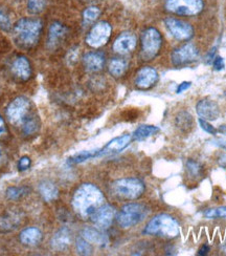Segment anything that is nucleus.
Wrapping results in <instances>:
<instances>
[{
    "instance_id": "1a4fd4ad",
    "label": "nucleus",
    "mask_w": 226,
    "mask_h": 256,
    "mask_svg": "<svg viewBox=\"0 0 226 256\" xmlns=\"http://www.w3.org/2000/svg\"><path fill=\"white\" fill-rule=\"evenodd\" d=\"M30 108V102L24 97H18L9 103L6 108V116L10 123L20 124L26 120Z\"/></svg>"
},
{
    "instance_id": "9b49d317",
    "label": "nucleus",
    "mask_w": 226,
    "mask_h": 256,
    "mask_svg": "<svg viewBox=\"0 0 226 256\" xmlns=\"http://www.w3.org/2000/svg\"><path fill=\"white\" fill-rule=\"evenodd\" d=\"M115 214V209L111 205H102L92 213L90 218L96 227L100 229H107L112 225Z\"/></svg>"
},
{
    "instance_id": "f3484780",
    "label": "nucleus",
    "mask_w": 226,
    "mask_h": 256,
    "mask_svg": "<svg viewBox=\"0 0 226 256\" xmlns=\"http://www.w3.org/2000/svg\"><path fill=\"white\" fill-rule=\"evenodd\" d=\"M84 66L88 72H99L104 68L105 56L100 52H91L86 54L83 58Z\"/></svg>"
},
{
    "instance_id": "79ce46f5",
    "label": "nucleus",
    "mask_w": 226,
    "mask_h": 256,
    "mask_svg": "<svg viewBox=\"0 0 226 256\" xmlns=\"http://www.w3.org/2000/svg\"><path fill=\"white\" fill-rule=\"evenodd\" d=\"M218 163H219V165H220L221 167H223V168L226 169V154H222V156L219 158Z\"/></svg>"
},
{
    "instance_id": "c03bdc74",
    "label": "nucleus",
    "mask_w": 226,
    "mask_h": 256,
    "mask_svg": "<svg viewBox=\"0 0 226 256\" xmlns=\"http://www.w3.org/2000/svg\"><path fill=\"white\" fill-rule=\"evenodd\" d=\"M218 145H219V146H221V147H223V148H225V149H226V141H223V140H220V141H218Z\"/></svg>"
},
{
    "instance_id": "72a5a7b5",
    "label": "nucleus",
    "mask_w": 226,
    "mask_h": 256,
    "mask_svg": "<svg viewBox=\"0 0 226 256\" xmlns=\"http://www.w3.org/2000/svg\"><path fill=\"white\" fill-rule=\"evenodd\" d=\"M23 188H18V187H10L6 191V196L10 200H17L20 196H23Z\"/></svg>"
},
{
    "instance_id": "423d86ee",
    "label": "nucleus",
    "mask_w": 226,
    "mask_h": 256,
    "mask_svg": "<svg viewBox=\"0 0 226 256\" xmlns=\"http://www.w3.org/2000/svg\"><path fill=\"white\" fill-rule=\"evenodd\" d=\"M161 35L154 28H147L142 35V57L144 60H152L156 57L161 48Z\"/></svg>"
},
{
    "instance_id": "a18cd8bd",
    "label": "nucleus",
    "mask_w": 226,
    "mask_h": 256,
    "mask_svg": "<svg viewBox=\"0 0 226 256\" xmlns=\"http://www.w3.org/2000/svg\"><path fill=\"white\" fill-rule=\"evenodd\" d=\"M1 156H2V149L0 147V158H1Z\"/></svg>"
},
{
    "instance_id": "49530a36",
    "label": "nucleus",
    "mask_w": 226,
    "mask_h": 256,
    "mask_svg": "<svg viewBox=\"0 0 226 256\" xmlns=\"http://www.w3.org/2000/svg\"><path fill=\"white\" fill-rule=\"evenodd\" d=\"M221 130H223V132H226V127H222V128H221Z\"/></svg>"
},
{
    "instance_id": "0eeeda50",
    "label": "nucleus",
    "mask_w": 226,
    "mask_h": 256,
    "mask_svg": "<svg viewBox=\"0 0 226 256\" xmlns=\"http://www.w3.org/2000/svg\"><path fill=\"white\" fill-rule=\"evenodd\" d=\"M166 6L168 10L174 14L194 16L202 10L203 2L202 0H168Z\"/></svg>"
},
{
    "instance_id": "393cba45",
    "label": "nucleus",
    "mask_w": 226,
    "mask_h": 256,
    "mask_svg": "<svg viewBox=\"0 0 226 256\" xmlns=\"http://www.w3.org/2000/svg\"><path fill=\"white\" fill-rule=\"evenodd\" d=\"M193 122V116L187 112H181L176 116V126L182 132H188L191 130Z\"/></svg>"
},
{
    "instance_id": "c9c22d12",
    "label": "nucleus",
    "mask_w": 226,
    "mask_h": 256,
    "mask_svg": "<svg viewBox=\"0 0 226 256\" xmlns=\"http://www.w3.org/2000/svg\"><path fill=\"white\" fill-rule=\"evenodd\" d=\"M198 122H199V125H200V127L202 128V130H204V132H209V134H217V130L216 128H215L213 125H211L207 120H203V119H199L198 120Z\"/></svg>"
},
{
    "instance_id": "f8f14e48",
    "label": "nucleus",
    "mask_w": 226,
    "mask_h": 256,
    "mask_svg": "<svg viewBox=\"0 0 226 256\" xmlns=\"http://www.w3.org/2000/svg\"><path fill=\"white\" fill-rule=\"evenodd\" d=\"M198 57V48L195 44H187L178 48H176L172 52V62L174 66H180L184 64L190 63L194 60H196Z\"/></svg>"
},
{
    "instance_id": "a878e982",
    "label": "nucleus",
    "mask_w": 226,
    "mask_h": 256,
    "mask_svg": "<svg viewBox=\"0 0 226 256\" xmlns=\"http://www.w3.org/2000/svg\"><path fill=\"white\" fill-rule=\"evenodd\" d=\"M99 154H100V150H98V149H94V150H84L71 156L69 158V162L72 164H80L87 161V160L99 156Z\"/></svg>"
},
{
    "instance_id": "ea45409f",
    "label": "nucleus",
    "mask_w": 226,
    "mask_h": 256,
    "mask_svg": "<svg viewBox=\"0 0 226 256\" xmlns=\"http://www.w3.org/2000/svg\"><path fill=\"white\" fill-rule=\"evenodd\" d=\"M6 132V128H5V124L3 119L1 118V116H0V136L2 134H4Z\"/></svg>"
},
{
    "instance_id": "a211bd4d",
    "label": "nucleus",
    "mask_w": 226,
    "mask_h": 256,
    "mask_svg": "<svg viewBox=\"0 0 226 256\" xmlns=\"http://www.w3.org/2000/svg\"><path fill=\"white\" fill-rule=\"evenodd\" d=\"M82 238H85L90 244H98V246L105 247L108 244V238H107L106 234L102 232L100 229L87 227L82 231Z\"/></svg>"
},
{
    "instance_id": "bb28decb",
    "label": "nucleus",
    "mask_w": 226,
    "mask_h": 256,
    "mask_svg": "<svg viewBox=\"0 0 226 256\" xmlns=\"http://www.w3.org/2000/svg\"><path fill=\"white\" fill-rule=\"evenodd\" d=\"M127 63L122 59H112L109 63V72L114 77H121L126 72Z\"/></svg>"
},
{
    "instance_id": "20e7f679",
    "label": "nucleus",
    "mask_w": 226,
    "mask_h": 256,
    "mask_svg": "<svg viewBox=\"0 0 226 256\" xmlns=\"http://www.w3.org/2000/svg\"><path fill=\"white\" fill-rule=\"evenodd\" d=\"M112 194L123 200H136L142 196L145 191L143 180L136 178L117 180L111 185Z\"/></svg>"
},
{
    "instance_id": "5701e85b",
    "label": "nucleus",
    "mask_w": 226,
    "mask_h": 256,
    "mask_svg": "<svg viewBox=\"0 0 226 256\" xmlns=\"http://www.w3.org/2000/svg\"><path fill=\"white\" fill-rule=\"evenodd\" d=\"M39 191L41 196L46 202L55 200L59 196L58 188L49 180H43V182H41L39 185Z\"/></svg>"
},
{
    "instance_id": "4c0bfd02",
    "label": "nucleus",
    "mask_w": 226,
    "mask_h": 256,
    "mask_svg": "<svg viewBox=\"0 0 226 256\" xmlns=\"http://www.w3.org/2000/svg\"><path fill=\"white\" fill-rule=\"evenodd\" d=\"M213 66L214 68L216 70H222L224 68H225V63H224V59L220 56L216 57L214 59V62H213Z\"/></svg>"
},
{
    "instance_id": "f704fd0d",
    "label": "nucleus",
    "mask_w": 226,
    "mask_h": 256,
    "mask_svg": "<svg viewBox=\"0 0 226 256\" xmlns=\"http://www.w3.org/2000/svg\"><path fill=\"white\" fill-rule=\"evenodd\" d=\"M12 26V24H10V20L8 16L3 12V10H0V28H2L4 30H8Z\"/></svg>"
},
{
    "instance_id": "2f4dec72",
    "label": "nucleus",
    "mask_w": 226,
    "mask_h": 256,
    "mask_svg": "<svg viewBox=\"0 0 226 256\" xmlns=\"http://www.w3.org/2000/svg\"><path fill=\"white\" fill-rule=\"evenodd\" d=\"M187 170L192 178H197L201 174V166L194 160H189L187 162Z\"/></svg>"
},
{
    "instance_id": "4468645a",
    "label": "nucleus",
    "mask_w": 226,
    "mask_h": 256,
    "mask_svg": "<svg viewBox=\"0 0 226 256\" xmlns=\"http://www.w3.org/2000/svg\"><path fill=\"white\" fill-rule=\"evenodd\" d=\"M157 81H158V74L156 70H154L153 68L146 66L137 72L135 84L139 88L147 90V88H152Z\"/></svg>"
},
{
    "instance_id": "39448f33",
    "label": "nucleus",
    "mask_w": 226,
    "mask_h": 256,
    "mask_svg": "<svg viewBox=\"0 0 226 256\" xmlns=\"http://www.w3.org/2000/svg\"><path fill=\"white\" fill-rule=\"evenodd\" d=\"M148 214V208L143 204H132L125 205L121 212L117 216V222L122 228L128 229L131 228L138 222H141Z\"/></svg>"
},
{
    "instance_id": "aec40b11",
    "label": "nucleus",
    "mask_w": 226,
    "mask_h": 256,
    "mask_svg": "<svg viewBox=\"0 0 226 256\" xmlns=\"http://www.w3.org/2000/svg\"><path fill=\"white\" fill-rule=\"evenodd\" d=\"M66 34V28H64L61 24L55 22L52 24L49 28V34H48V40H47V46L49 48H55L59 46L62 39L65 37Z\"/></svg>"
},
{
    "instance_id": "c85d7f7f",
    "label": "nucleus",
    "mask_w": 226,
    "mask_h": 256,
    "mask_svg": "<svg viewBox=\"0 0 226 256\" xmlns=\"http://www.w3.org/2000/svg\"><path fill=\"white\" fill-rule=\"evenodd\" d=\"M204 216L207 218H226V207L208 209L204 212Z\"/></svg>"
},
{
    "instance_id": "2eb2a0df",
    "label": "nucleus",
    "mask_w": 226,
    "mask_h": 256,
    "mask_svg": "<svg viewBox=\"0 0 226 256\" xmlns=\"http://www.w3.org/2000/svg\"><path fill=\"white\" fill-rule=\"evenodd\" d=\"M132 141L131 134H123L121 136L114 138L106 146H104L102 149H100L99 156H105V154H112L123 152L129 144Z\"/></svg>"
},
{
    "instance_id": "473e14b6",
    "label": "nucleus",
    "mask_w": 226,
    "mask_h": 256,
    "mask_svg": "<svg viewBox=\"0 0 226 256\" xmlns=\"http://www.w3.org/2000/svg\"><path fill=\"white\" fill-rule=\"evenodd\" d=\"M39 128V123L36 119L34 118H28L24 121V125H23V132L26 134H35Z\"/></svg>"
},
{
    "instance_id": "58836bf2",
    "label": "nucleus",
    "mask_w": 226,
    "mask_h": 256,
    "mask_svg": "<svg viewBox=\"0 0 226 256\" xmlns=\"http://www.w3.org/2000/svg\"><path fill=\"white\" fill-rule=\"evenodd\" d=\"M191 85H192V83H191L190 81H185V82L180 83V84L178 85L177 90H176V92H177V94H180V92H186L187 90H189V88H191Z\"/></svg>"
},
{
    "instance_id": "b1692460",
    "label": "nucleus",
    "mask_w": 226,
    "mask_h": 256,
    "mask_svg": "<svg viewBox=\"0 0 226 256\" xmlns=\"http://www.w3.org/2000/svg\"><path fill=\"white\" fill-rule=\"evenodd\" d=\"M158 132L159 128L154 125H142L134 132L132 138L135 141H143L151 136L156 134Z\"/></svg>"
},
{
    "instance_id": "412c9836",
    "label": "nucleus",
    "mask_w": 226,
    "mask_h": 256,
    "mask_svg": "<svg viewBox=\"0 0 226 256\" xmlns=\"http://www.w3.org/2000/svg\"><path fill=\"white\" fill-rule=\"evenodd\" d=\"M12 70L18 78L22 80L29 79L31 74L29 62L25 57H18L13 63Z\"/></svg>"
},
{
    "instance_id": "f03ea898",
    "label": "nucleus",
    "mask_w": 226,
    "mask_h": 256,
    "mask_svg": "<svg viewBox=\"0 0 226 256\" xmlns=\"http://www.w3.org/2000/svg\"><path fill=\"white\" fill-rule=\"evenodd\" d=\"M42 22L35 18L20 19L14 26V37L22 48L34 46L40 37Z\"/></svg>"
},
{
    "instance_id": "cd10ccee",
    "label": "nucleus",
    "mask_w": 226,
    "mask_h": 256,
    "mask_svg": "<svg viewBox=\"0 0 226 256\" xmlns=\"http://www.w3.org/2000/svg\"><path fill=\"white\" fill-rule=\"evenodd\" d=\"M100 14H101V10L99 8L90 6L84 10L83 18H84V21L86 24H91L94 20L98 19Z\"/></svg>"
},
{
    "instance_id": "dca6fc26",
    "label": "nucleus",
    "mask_w": 226,
    "mask_h": 256,
    "mask_svg": "<svg viewBox=\"0 0 226 256\" xmlns=\"http://www.w3.org/2000/svg\"><path fill=\"white\" fill-rule=\"evenodd\" d=\"M136 37L131 33H123L113 44V50L117 54L126 55L131 52L136 46Z\"/></svg>"
},
{
    "instance_id": "6ab92c4d",
    "label": "nucleus",
    "mask_w": 226,
    "mask_h": 256,
    "mask_svg": "<svg viewBox=\"0 0 226 256\" xmlns=\"http://www.w3.org/2000/svg\"><path fill=\"white\" fill-rule=\"evenodd\" d=\"M71 242L70 232L67 228H62L59 230L51 240V247L56 251L66 250Z\"/></svg>"
},
{
    "instance_id": "7ed1b4c3",
    "label": "nucleus",
    "mask_w": 226,
    "mask_h": 256,
    "mask_svg": "<svg viewBox=\"0 0 226 256\" xmlns=\"http://www.w3.org/2000/svg\"><path fill=\"white\" fill-rule=\"evenodd\" d=\"M145 234L175 238L180 230L177 220L169 214H158L151 220L144 230Z\"/></svg>"
},
{
    "instance_id": "4be33fe9",
    "label": "nucleus",
    "mask_w": 226,
    "mask_h": 256,
    "mask_svg": "<svg viewBox=\"0 0 226 256\" xmlns=\"http://www.w3.org/2000/svg\"><path fill=\"white\" fill-rule=\"evenodd\" d=\"M42 240V233L37 228H26L20 233V240L26 246H36Z\"/></svg>"
},
{
    "instance_id": "c756f323",
    "label": "nucleus",
    "mask_w": 226,
    "mask_h": 256,
    "mask_svg": "<svg viewBox=\"0 0 226 256\" xmlns=\"http://www.w3.org/2000/svg\"><path fill=\"white\" fill-rule=\"evenodd\" d=\"M45 8V0H28L27 8L31 14H38Z\"/></svg>"
},
{
    "instance_id": "6e6552de",
    "label": "nucleus",
    "mask_w": 226,
    "mask_h": 256,
    "mask_svg": "<svg viewBox=\"0 0 226 256\" xmlns=\"http://www.w3.org/2000/svg\"><path fill=\"white\" fill-rule=\"evenodd\" d=\"M111 26L106 21H101L91 28L89 34L86 37V42L89 46L99 48L108 42L111 36Z\"/></svg>"
},
{
    "instance_id": "7c9ffc66",
    "label": "nucleus",
    "mask_w": 226,
    "mask_h": 256,
    "mask_svg": "<svg viewBox=\"0 0 226 256\" xmlns=\"http://www.w3.org/2000/svg\"><path fill=\"white\" fill-rule=\"evenodd\" d=\"M77 250L82 255H89V254H91L92 248L90 246L89 242L81 238L77 240Z\"/></svg>"
},
{
    "instance_id": "37998d69",
    "label": "nucleus",
    "mask_w": 226,
    "mask_h": 256,
    "mask_svg": "<svg viewBox=\"0 0 226 256\" xmlns=\"http://www.w3.org/2000/svg\"><path fill=\"white\" fill-rule=\"evenodd\" d=\"M215 52H216V48H214L212 50V52H209V55H208V57H207V61H208V62H211V61L214 59Z\"/></svg>"
},
{
    "instance_id": "f257e3e1",
    "label": "nucleus",
    "mask_w": 226,
    "mask_h": 256,
    "mask_svg": "<svg viewBox=\"0 0 226 256\" xmlns=\"http://www.w3.org/2000/svg\"><path fill=\"white\" fill-rule=\"evenodd\" d=\"M104 202L103 192L93 184L86 183L75 190L72 207L82 218H89Z\"/></svg>"
},
{
    "instance_id": "e433bc0d",
    "label": "nucleus",
    "mask_w": 226,
    "mask_h": 256,
    "mask_svg": "<svg viewBox=\"0 0 226 256\" xmlns=\"http://www.w3.org/2000/svg\"><path fill=\"white\" fill-rule=\"evenodd\" d=\"M30 166V160L28 156H23L19 160L18 162V168L21 172H23V170H26L27 168H29Z\"/></svg>"
},
{
    "instance_id": "ddd939ff",
    "label": "nucleus",
    "mask_w": 226,
    "mask_h": 256,
    "mask_svg": "<svg viewBox=\"0 0 226 256\" xmlns=\"http://www.w3.org/2000/svg\"><path fill=\"white\" fill-rule=\"evenodd\" d=\"M196 112L201 119L207 121L217 120L220 114L218 104L210 99L200 100L196 106Z\"/></svg>"
},
{
    "instance_id": "9d476101",
    "label": "nucleus",
    "mask_w": 226,
    "mask_h": 256,
    "mask_svg": "<svg viewBox=\"0 0 226 256\" xmlns=\"http://www.w3.org/2000/svg\"><path fill=\"white\" fill-rule=\"evenodd\" d=\"M166 26L175 39L180 41H186L193 37L194 30L191 24L186 21H182L176 18H168L166 19Z\"/></svg>"
},
{
    "instance_id": "a19ab883",
    "label": "nucleus",
    "mask_w": 226,
    "mask_h": 256,
    "mask_svg": "<svg viewBox=\"0 0 226 256\" xmlns=\"http://www.w3.org/2000/svg\"><path fill=\"white\" fill-rule=\"evenodd\" d=\"M209 252H210V246H208V244H203V246L200 248L198 254L199 255H207Z\"/></svg>"
}]
</instances>
